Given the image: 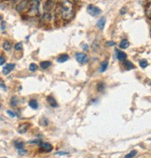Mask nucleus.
<instances>
[{
	"label": "nucleus",
	"instance_id": "19",
	"mask_svg": "<svg viewBox=\"0 0 151 158\" xmlns=\"http://www.w3.org/2000/svg\"><path fill=\"white\" fill-rule=\"evenodd\" d=\"M3 49H4L5 51H7V52L10 51V49H11V44H10V42L8 41V40H5L4 43H3Z\"/></svg>",
	"mask_w": 151,
	"mask_h": 158
},
{
	"label": "nucleus",
	"instance_id": "11",
	"mask_svg": "<svg viewBox=\"0 0 151 158\" xmlns=\"http://www.w3.org/2000/svg\"><path fill=\"white\" fill-rule=\"evenodd\" d=\"M68 59H69V55L66 54V53H65V54H61V55H60V56L57 58V62H58V63H65V62H66Z\"/></svg>",
	"mask_w": 151,
	"mask_h": 158
},
{
	"label": "nucleus",
	"instance_id": "10",
	"mask_svg": "<svg viewBox=\"0 0 151 158\" xmlns=\"http://www.w3.org/2000/svg\"><path fill=\"white\" fill-rule=\"evenodd\" d=\"M116 54H117V58L119 61H125L127 58V54L124 52H121L119 50H116Z\"/></svg>",
	"mask_w": 151,
	"mask_h": 158
},
{
	"label": "nucleus",
	"instance_id": "26",
	"mask_svg": "<svg viewBox=\"0 0 151 158\" xmlns=\"http://www.w3.org/2000/svg\"><path fill=\"white\" fill-rule=\"evenodd\" d=\"M14 48H15L16 51H22V42H18L17 44H15Z\"/></svg>",
	"mask_w": 151,
	"mask_h": 158
},
{
	"label": "nucleus",
	"instance_id": "20",
	"mask_svg": "<svg viewBox=\"0 0 151 158\" xmlns=\"http://www.w3.org/2000/svg\"><path fill=\"white\" fill-rule=\"evenodd\" d=\"M145 15L148 19H151V2L145 8Z\"/></svg>",
	"mask_w": 151,
	"mask_h": 158
},
{
	"label": "nucleus",
	"instance_id": "13",
	"mask_svg": "<svg viewBox=\"0 0 151 158\" xmlns=\"http://www.w3.org/2000/svg\"><path fill=\"white\" fill-rule=\"evenodd\" d=\"M14 147H15L17 150L23 149V147H24V142L20 141V140H15V141H14Z\"/></svg>",
	"mask_w": 151,
	"mask_h": 158
},
{
	"label": "nucleus",
	"instance_id": "22",
	"mask_svg": "<svg viewBox=\"0 0 151 158\" xmlns=\"http://www.w3.org/2000/svg\"><path fill=\"white\" fill-rule=\"evenodd\" d=\"M18 104H19V99L16 97H12L11 99H10V105L12 107H17Z\"/></svg>",
	"mask_w": 151,
	"mask_h": 158
},
{
	"label": "nucleus",
	"instance_id": "25",
	"mask_svg": "<svg viewBox=\"0 0 151 158\" xmlns=\"http://www.w3.org/2000/svg\"><path fill=\"white\" fill-rule=\"evenodd\" d=\"M37 69H38V66H37L36 64H34V63H33V64H31V65L29 66V70H30V71H33V72H35Z\"/></svg>",
	"mask_w": 151,
	"mask_h": 158
},
{
	"label": "nucleus",
	"instance_id": "23",
	"mask_svg": "<svg viewBox=\"0 0 151 158\" xmlns=\"http://www.w3.org/2000/svg\"><path fill=\"white\" fill-rule=\"evenodd\" d=\"M136 154H137V151H136V150H133V151H131L128 154H126V155L124 156V158H133V157H134Z\"/></svg>",
	"mask_w": 151,
	"mask_h": 158
},
{
	"label": "nucleus",
	"instance_id": "35",
	"mask_svg": "<svg viewBox=\"0 0 151 158\" xmlns=\"http://www.w3.org/2000/svg\"><path fill=\"white\" fill-rule=\"evenodd\" d=\"M149 85H150V86H151V82H149Z\"/></svg>",
	"mask_w": 151,
	"mask_h": 158
},
{
	"label": "nucleus",
	"instance_id": "7",
	"mask_svg": "<svg viewBox=\"0 0 151 158\" xmlns=\"http://www.w3.org/2000/svg\"><path fill=\"white\" fill-rule=\"evenodd\" d=\"M52 149H53V147L49 142H41L40 143V151L41 152H50L52 151Z\"/></svg>",
	"mask_w": 151,
	"mask_h": 158
},
{
	"label": "nucleus",
	"instance_id": "32",
	"mask_svg": "<svg viewBox=\"0 0 151 158\" xmlns=\"http://www.w3.org/2000/svg\"><path fill=\"white\" fill-rule=\"evenodd\" d=\"M82 48H83V50H84V51H88V49H89V46H88L86 43H84V44H82Z\"/></svg>",
	"mask_w": 151,
	"mask_h": 158
},
{
	"label": "nucleus",
	"instance_id": "2",
	"mask_svg": "<svg viewBox=\"0 0 151 158\" xmlns=\"http://www.w3.org/2000/svg\"><path fill=\"white\" fill-rule=\"evenodd\" d=\"M39 14V0H33L30 5V9L28 10L29 16H37Z\"/></svg>",
	"mask_w": 151,
	"mask_h": 158
},
{
	"label": "nucleus",
	"instance_id": "14",
	"mask_svg": "<svg viewBox=\"0 0 151 158\" xmlns=\"http://www.w3.org/2000/svg\"><path fill=\"white\" fill-rule=\"evenodd\" d=\"M29 106H30V108H32L33 110H37L38 108V103L37 100L32 99V100L29 101Z\"/></svg>",
	"mask_w": 151,
	"mask_h": 158
},
{
	"label": "nucleus",
	"instance_id": "33",
	"mask_svg": "<svg viewBox=\"0 0 151 158\" xmlns=\"http://www.w3.org/2000/svg\"><path fill=\"white\" fill-rule=\"evenodd\" d=\"M56 154H59V155H65V154H67V152H57Z\"/></svg>",
	"mask_w": 151,
	"mask_h": 158
},
{
	"label": "nucleus",
	"instance_id": "30",
	"mask_svg": "<svg viewBox=\"0 0 151 158\" xmlns=\"http://www.w3.org/2000/svg\"><path fill=\"white\" fill-rule=\"evenodd\" d=\"M0 60H1V61H0V65L3 66V65L5 64V62H6V60L4 59V56H1V57H0Z\"/></svg>",
	"mask_w": 151,
	"mask_h": 158
},
{
	"label": "nucleus",
	"instance_id": "8",
	"mask_svg": "<svg viewBox=\"0 0 151 158\" xmlns=\"http://www.w3.org/2000/svg\"><path fill=\"white\" fill-rule=\"evenodd\" d=\"M28 128H29V123H21V124L18 126L17 131H18V133H20V134H24L25 132H27Z\"/></svg>",
	"mask_w": 151,
	"mask_h": 158
},
{
	"label": "nucleus",
	"instance_id": "4",
	"mask_svg": "<svg viewBox=\"0 0 151 158\" xmlns=\"http://www.w3.org/2000/svg\"><path fill=\"white\" fill-rule=\"evenodd\" d=\"M87 11H88V13L89 15H92L93 17H95V16H97V15H99L101 13V10L98 7L94 6V5H89L88 8H87Z\"/></svg>",
	"mask_w": 151,
	"mask_h": 158
},
{
	"label": "nucleus",
	"instance_id": "34",
	"mask_svg": "<svg viewBox=\"0 0 151 158\" xmlns=\"http://www.w3.org/2000/svg\"><path fill=\"white\" fill-rule=\"evenodd\" d=\"M1 86H2V88L6 91L7 90V88H6V85H4V82L3 81H1Z\"/></svg>",
	"mask_w": 151,
	"mask_h": 158
},
{
	"label": "nucleus",
	"instance_id": "5",
	"mask_svg": "<svg viewBox=\"0 0 151 158\" xmlns=\"http://www.w3.org/2000/svg\"><path fill=\"white\" fill-rule=\"evenodd\" d=\"M75 57H76V60L81 65H85L88 62V56L84 52H77L75 54Z\"/></svg>",
	"mask_w": 151,
	"mask_h": 158
},
{
	"label": "nucleus",
	"instance_id": "15",
	"mask_svg": "<svg viewBox=\"0 0 151 158\" xmlns=\"http://www.w3.org/2000/svg\"><path fill=\"white\" fill-rule=\"evenodd\" d=\"M50 65H51V63L50 61H43L40 63V68L42 69H47L48 68H50Z\"/></svg>",
	"mask_w": 151,
	"mask_h": 158
},
{
	"label": "nucleus",
	"instance_id": "18",
	"mask_svg": "<svg viewBox=\"0 0 151 158\" xmlns=\"http://www.w3.org/2000/svg\"><path fill=\"white\" fill-rule=\"evenodd\" d=\"M124 67H125V69H126L127 70H130V69H134L133 64L132 62H130V61H124Z\"/></svg>",
	"mask_w": 151,
	"mask_h": 158
},
{
	"label": "nucleus",
	"instance_id": "27",
	"mask_svg": "<svg viewBox=\"0 0 151 158\" xmlns=\"http://www.w3.org/2000/svg\"><path fill=\"white\" fill-rule=\"evenodd\" d=\"M18 153H19V155H25L26 153H27V151L26 150H24V149H21V150H18Z\"/></svg>",
	"mask_w": 151,
	"mask_h": 158
},
{
	"label": "nucleus",
	"instance_id": "6",
	"mask_svg": "<svg viewBox=\"0 0 151 158\" xmlns=\"http://www.w3.org/2000/svg\"><path fill=\"white\" fill-rule=\"evenodd\" d=\"M56 1H57V0H48L47 3L45 4V7H44L45 11H46V12H48V13H50V12L52 10V9L55 7V5H56Z\"/></svg>",
	"mask_w": 151,
	"mask_h": 158
},
{
	"label": "nucleus",
	"instance_id": "24",
	"mask_svg": "<svg viewBox=\"0 0 151 158\" xmlns=\"http://www.w3.org/2000/svg\"><path fill=\"white\" fill-rule=\"evenodd\" d=\"M139 65H140V67H141L142 69H145V68L148 66V63H147V61H146L145 59H142V60H140V62H139Z\"/></svg>",
	"mask_w": 151,
	"mask_h": 158
},
{
	"label": "nucleus",
	"instance_id": "21",
	"mask_svg": "<svg viewBox=\"0 0 151 158\" xmlns=\"http://www.w3.org/2000/svg\"><path fill=\"white\" fill-rule=\"evenodd\" d=\"M107 67H108V62H107V61H104V62H102L100 71H101V72H105V71L106 70Z\"/></svg>",
	"mask_w": 151,
	"mask_h": 158
},
{
	"label": "nucleus",
	"instance_id": "1",
	"mask_svg": "<svg viewBox=\"0 0 151 158\" xmlns=\"http://www.w3.org/2000/svg\"><path fill=\"white\" fill-rule=\"evenodd\" d=\"M60 10H61L62 18L66 21L72 19L74 15V8L70 0H59Z\"/></svg>",
	"mask_w": 151,
	"mask_h": 158
},
{
	"label": "nucleus",
	"instance_id": "16",
	"mask_svg": "<svg viewBox=\"0 0 151 158\" xmlns=\"http://www.w3.org/2000/svg\"><path fill=\"white\" fill-rule=\"evenodd\" d=\"M130 46V42L127 40H121V42L119 43V47L121 49H127Z\"/></svg>",
	"mask_w": 151,
	"mask_h": 158
},
{
	"label": "nucleus",
	"instance_id": "37",
	"mask_svg": "<svg viewBox=\"0 0 151 158\" xmlns=\"http://www.w3.org/2000/svg\"><path fill=\"white\" fill-rule=\"evenodd\" d=\"M4 158H7V157H4Z\"/></svg>",
	"mask_w": 151,
	"mask_h": 158
},
{
	"label": "nucleus",
	"instance_id": "36",
	"mask_svg": "<svg viewBox=\"0 0 151 158\" xmlns=\"http://www.w3.org/2000/svg\"><path fill=\"white\" fill-rule=\"evenodd\" d=\"M148 1H150V2H151V0H148Z\"/></svg>",
	"mask_w": 151,
	"mask_h": 158
},
{
	"label": "nucleus",
	"instance_id": "3",
	"mask_svg": "<svg viewBox=\"0 0 151 158\" xmlns=\"http://www.w3.org/2000/svg\"><path fill=\"white\" fill-rule=\"evenodd\" d=\"M30 5L31 3H29L27 0H22V1L17 5L16 7V10L18 12H22V11H26L27 10H29L30 9Z\"/></svg>",
	"mask_w": 151,
	"mask_h": 158
},
{
	"label": "nucleus",
	"instance_id": "31",
	"mask_svg": "<svg viewBox=\"0 0 151 158\" xmlns=\"http://www.w3.org/2000/svg\"><path fill=\"white\" fill-rule=\"evenodd\" d=\"M106 45L107 46H114V45H116V43L114 41H107L106 42Z\"/></svg>",
	"mask_w": 151,
	"mask_h": 158
},
{
	"label": "nucleus",
	"instance_id": "17",
	"mask_svg": "<svg viewBox=\"0 0 151 158\" xmlns=\"http://www.w3.org/2000/svg\"><path fill=\"white\" fill-rule=\"evenodd\" d=\"M48 101H49V104H50L51 107H53V108H56V107L58 106V104H57V102H56V100L54 99L53 97H49V98H48Z\"/></svg>",
	"mask_w": 151,
	"mask_h": 158
},
{
	"label": "nucleus",
	"instance_id": "12",
	"mask_svg": "<svg viewBox=\"0 0 151 158\" xmlns=\"http://www.w3.org/2000/svg\"><path fill=\"white\" fill-rule=\"evenodd\" d=\"M105 18L103 17L101 19H99V21L97 22V27L101 30H103L105 28Z\"/></svg>",
	"mask_w": 151,
	"mask_h": 158
},
{
	"label": "nucleus",
	"instance_id": "29",
	"mask_svg": "<svg viewBox=\"0 0 151 158\" xmlns=\"http://www.w3.org/2000/svg\"><path fill=\"white\" fill-rule=\"evenodd\" d=\"M6 29V23H5V22L2 20L1 21V31H4Z\"/></svg>",
	"mask_w": 151,
	"mask_h": 158
},
{
	"label": "nucleus",
	"instance_id": "9",
	"mask_svg": "<svg viewBox=\"0 0 151 158\" xmlns=\"http://www.w3.org/2000/svg\"><path fill=\"white\" fill-rule=\"evenodd\" d=\"M15 68V64H8L5 66V68L3 69V74L4 75H8L10 74Z\"/></svg>",
	"mask_w": 151,
	"mask_h": 158
},
{
	"label": "nucleus",
	"instance_id": "28",
	"mask_svg": "<svg viewBox=\"0 0 151 158\" xmlns=\"http://www.w3.org/2000/svg\"><path fill=\"white\" fill-rule=\"evenodd\" d=\"M7 113L11 117V118H14V117H16V113L15 112H13V111H11V110H7Z\"/></svg>",
	"mask_w": 151,
	"mask_h": 158
}]
</instances>
